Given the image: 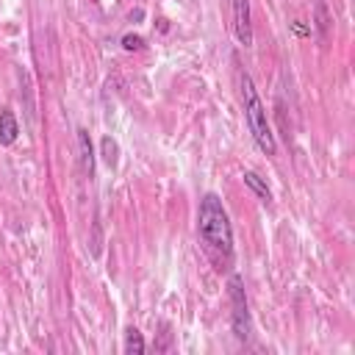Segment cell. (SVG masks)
Wrapping results in <instances>:
<instances>
[{
    "label": "cell",
    "instance_id": "cell-1",
    "mask_svg": "<svg viewBox=\"0 0 355 355\" xmlns=\"http://www.w3.org/2000/svg\"><path fill=\"white\" fill-rule=\"evenodd\" d=\"M197 239L202 252L208 255V261L214 263L216 272H227L233 266L236 250H233V227H230V216L222 205V200L208 191L200 197L197 205Z\"/></svg>",
    "mask_w": 355,
    "mask_h": 355
},
{
    "label": "cell",
    "instance_id": "cell-2",
    "mask_svg": "<svg viewBox=\"0 0 355 355\" xmlns=\"http://www.w3.org/2000/svg\"><path fill=\"white\" fill-rule=\"evenodd\" d=\"M239 89H241V103H244V119H247V128L252 133V141L258 144L261 153L266 155H275V136H272V128H269V116H266V105L261 103L258 97V89L252 83V78L239 67Z\"/></svg>",
    "mask_w": 355,
    "mask_h": 355
},
{
    "label": "cell",
    "instance_id": "cell-3",
    "mask_svg": "<svg viewBox=\"0 0 355 355\" xmlns=\"http://www.w3.org/2000/svg\"><path fill=\"white\" fill-rule=\"evenodd\" d=\"M227 297H230V324H233V336L239 341L250 338L252 322H250V305H247V294H244V280L241 275H230L227 277Z\"/></svg>",
    "mask_w": 355,
    "mask_h": 355
},
{
    "label": "cell",
    "instance_id": "cell-4",
    "mask_svg": "<svg viewBox=\"0 0 355 355\" xmlns=\"http://www.w3.org/2000/svg\"><path fill=\"white\" fill-rule=\"evenodd\" d=\"M233 3V31L239 44H252V17H250V0H230Z\"/></svg>",
    "mask_w": 355,
    "mask_h": 355
},
{
    "label": "cell",
    "instance_id": "cell-5",
    "mask_svg": "<svg viewBox=\"0 0 355 355\" xmlns=\"http://www.w3.org/2000/svg\"><path fill=\"white\" fill-rule=\"evenodd\" d=\"M78 150H80V166L92 178L94 175V147H92V139H89V130L86 128L78 130Z\"/></svg>",
    "mask_w": 355,
    "mask_h": 355
},
{
    "label": "cell",
    "instance_id": "cell-6",
    "mask_svg": "<svg viewBox=\"0 0 355 355\" xmlns=\"http://www.w3.org/2000/svg\"><path fill=\"white\" fill-rule=\"evenodd\" d=\"M19 136V122L14 116L11 108H3L0 111V144H14Z\"/></svg>",
    "mask_w": 355,
    "mask_h": 355
},
{
    "label": "cell",
    "instance_id": "cell-7",
    "mask_svg": "<svg viewBox=\"0 0 355 355\" xmlns=\"http://www.w3.org/2000/svg\"><path fill=\"white\" fill-rule=\"evenodd\" d=\"M241 180H244V186H250V189L255 191V197H258L261 202H266V205L272 202V191H269V186L263 183V178H261V175H255V172H250V169H247V172L241 175Z\"/></svg>",
    "mask_w": 355,
    "mask_h": 355
},
{
    "label": "cell",
    "instance_id": "cell-8",
    "mask_svg": "<svg viewBox=\"0 0 355 355\" xmlns=\"http://www.w3.org/2000/svg\"><path fill=\"white\" fill-rule=\"evenodd\" d=\"M313 22H316V31H319V39L322 42H327V31H330V14H327V6H324V0H316V6H313Z\"/></svg>",
    "mask_w": 355,
    "mask_h": 355
},
{
    "label": "cell",
    "instance_id": "cell-9",
    "mask_svg": "<svg viewBox=\"0 0 355 355\" xmlns=\"http://www.w3.org/2000/svg\"><path fill=\"white\" fill-rule=\"evenodd\" d=\"M100 150H103L105 166L114 169V166L119 164V144H116V139H114V136H103V139H100Z\"/></svg>",
    "mask_w": 355,
    "mask_h": 355
},
{
    "label": "cell",
    "instance_id": "cell-10",
    "mask_svg": "<svg viewBox=\"0 0 355 355\" xmlns=\"http://www.w3.org/2000/svg\"><path fill=\"white\" fill-rule=\"evenodd\" d=\"M147 347H144V336L139 333V327H128L125 330V352L128 355H141Z\"/></svg>",
    "mask_w": 355,
    "mask_h": 355
},
{
    "label": "cell",
    "instance_id": "cell-11",
    "mask_svg": "<svg viewBox=\"0 0 355 355\" xmlns=\"http://www.w3.org/2000/svg\"><path fill=\"white\" fill-rule=\"evenodd\" d=\"M122 47H125L128 53L141 50V47H144V39H141L139 33H125V36H122Z\"/></svg>",
    "mask_w": 355,
    "mask_h": 355
},
{
    "label": "cell",
    "instance_id": "cell-12",
    "mask_svg": "<svg viewBox=\"0 0 355 355\" xmlns=\"http://www.w3.org/2000/svg\"><path fill=\"white\" fill-rule=\"evenodd\" d=\"M291 31H294V36H311V28L302 25V19H294L291 22Z\"/></svg>",
    "mask_w": 355,
    "mask_h": 355
}]
</instances>
